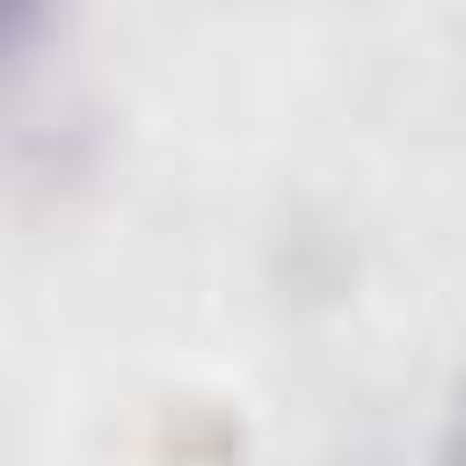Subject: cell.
Instances as JSON below:
<instances>
[{
  "mask_svg": "<svg viewBox=\"0 0 466 466\" xmlns=\"http://www.w3.org/2000/svg\"><path fill=\"white\" fill-rule=\"evenodd\" d=\"M437 466H466V386H459V400H451V415H444V437H437Z\"/></svg>",
  "mask_w": 466,
  "mask_h": 466,
  "instance_id": "7a4b0ae2",
  "label": "cell"
},
{
  "mask_svg": "<svg viewBox=\"0 0 466 466\" xmlns=\"http://www.w3.org/2000/svg\"><path fill=\"white\" fill-rule=\"evenodd\" d=\"M66 7H73V0H7V44H15V66H36L44 29H51V22L66 29Z\"/></svg>",
  "mask_w": 466,
  "mask_h": 466,
  "instance_id": "6da1fadb",
  "label": "cell"
}]
</instances>
